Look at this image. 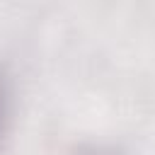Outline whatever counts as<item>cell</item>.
Here are the masks:
<instances>
[{
	"instance_id": "cell-1",
	"label": "cell",
	"mask_w": 155,
	"mask_h": 155,
	"mask_svg": "<svg viewBox=\"0 0 155 155\" xmlns=\"http://www.w3.org/2000/svg\"><path fill=\"white\" fill-rule=\"evenodd\" d=\"M2 119H5V94H2V87H0V131H2Z\"/></svg>"
}]
</instances>
